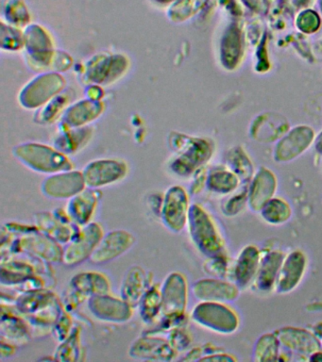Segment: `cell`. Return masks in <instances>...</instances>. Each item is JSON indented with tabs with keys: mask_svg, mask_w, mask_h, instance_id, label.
Wrapping results in <instances>:
<instances>
[{
	"mask_svg": "<svg viewBox=\"0 0 322 362\" xmlns=\"http://www.w3.org/2000/svg\"><path fill=\"white\" fill-rule=\"evenodd\" d=\"M200 361H236V359L228 354H206L199 358Z\"/></svg>",
	"mask_w": 322,
	"mask_h": 362,
	"instance_id": "46",
	"label": "cell"
},
{
	"mask_svg": "<svg viewBox=\"0 0 322 362\" xmlns=\"http://www.w3.org/2000/svg\"><path fill=\"white\" fill-rule=\"evenodd\" d=\"M35 269L30 263L11 260L7 263L2 262L1 279L2 285L13 286L21 284L35 277Z\"/></svg>",
	"mask_w": 322,
	"mask_h": 362,
	"instance_id": "27",
	"label": "cell"
},
{
	"mask_svg": "<svg viewBox=\"0 0 322 362\" xmlns=\"http://www.w3.org/2000/svg\"><path fill=\"white\" fill-rule=\"evenodd\" d=\"M127 59L120 55L100 58L90 66L88 76L93 81L106 84L122 75L127 69Z\"/></svg>",
	"mask_w": 322,
	"mask_h": 362,
	"instance_id": "26",
	"label": "cell"
},
{
	"mask_svg": "<svg viewBox=\"0 0 322 362\" xmlns=\"http://www.w3.org/2000/svg\"><path fill=\"white\" fill-rule=\"evenodd\" d=\"M135 237L131 232L118 229L104 234L103 239L90 257L94 264H104L122 256L135 245Z\"/></svg>",
	"mask_w": 322,
	"mask_h": 362,
	"instance_id": "12",
	"label": "cell"
},
{
	"mask_svg": "<svg viewBox=\"0 0 322 362\" xmlns=\"http://www.w3.org/2000/svg\"><path fill=\"white\" fill-rule=\"evenodd\" d=\"M138 305L143 322L146 324L154 322L162 313L163 298L161 288L157 285L151 286Z\"/></svg>",
	"mask_w": 322,
	"mask_h": 362,
	"instance_id": "30",
	"label": "cell"
},
{
	"mask_svg": "<svg viewBox=\"0 0 322 362\" xmlns=\"http://www.w3.org/2000/svg\"><path fill=\"white\" fill-rule=\"evenodd\" d=\"M83 173L64 171L50 175L42 183V192L54 199H70L86 189Z\"/></svg>",
	"mask_w": 322,
	"mask_h": 362,
	"instance_id": "14",
	"label": "cell"
},
{
	"mask_svg": "<svg viewBox=\"0 0 322 362\" xmlns=\"http://www.w3.org/2000/svg\"><path fill=\"white\" fill-rule=\"evenodd\" d=\"M276 189L277 180L273 173L265 168L260 169L248 189V206L254 212L261 211L263 206L274 197Z\"/></svg>",
	"mask_w": 322,
	"mask_h": 362,
	"instance_id": "23",
	"label": "cell"
},
{
	"mask_svg": "<svg viewBox=\"0 0 322 362\" xmlns=\"http://www.w3.org/2000/svg\"><path fill=\"white\" fill-rule=\"evenodd\" d=\"M110 288L108 277L103 274L93 271L75 274L70 280L67 293L64 296L67 310H72L93 296L109 293Z\"/></svg>",
	"mask_w": 322,
	"mask_h": 362,
	"instance_id": "6",
	"label": "cell"
},
{
	"mask_svg": "<svg viewBox=\"0 0 322 362\" xmlns=\"http://www.w3.org/2000/svg\"><path fill=\"white\" fill-rule=\"evenodd\" d=\"M285 255L279 250H271L262 257L258 273L253 284L257 290L268 293L275 288L277 277Z\"/></svg>",
	"mask_w": 322,
	"mask_h": 362,
	"instance_id": "25",
	"label": "cell"
},
{
	"mask_svg": "<svg viewBox=\"0 0 322 362\" xmlns=\"http://www.w3.org/2000/svg\"><path fill=\"white\" fill-rule=\"evenodd\" d=\"M192 293L199 301L229 303L238 298L240 288L225 279H205L194 283Z\"/></svg>",
	"mask_w": 322,
	"mask_h": 362,
	"instance_id": "18",
	"label": "cell"
},
{
	"mask_svg": "<svg viewBox=\"0 0 322 362\" xmlns=\"http://www.w3.org/2000/svg\"><path fill=\"white\" fill-rule=\"evenodd\" d=\"M188 230L197 250L208 259L225 256L224 240L213 218L199 204L189 209Z\"/></svg>",
	"mask_w": 322,
	"mask_h": 362,
	"instance_id": "2",
	"label": "cell"
},
{
	"mask_svg": "<svg viewBox=\"0 0 322 362\" xmlns=\"http://www.w3.org/2000/svg\"><path fill=\"white\" fill-rule=\"evenodd\" d=\"M64 78L56 74L42 75L33 79L21 95L22 105L28 107H36L45 103L63 89Z\"/></svg>",
	"mask_w": 322,
	"mask_h": 362,
	"instance_id": "16",
	"label": "cell"
},
{
	"mask_svg": "<svg viewBox=\"0 0 322 362\" xmlns=\"http://www.w3.org/2000/svg\"><path fill=\"white\" fill-rule=\"evenodd\" d=\"M205 270L214 276L224 277L228 271V262L225 256L208 259L205 263Z\"/></svg>",
	"mask_w": 322,
	"mask_h": 362,
	"instance_id": "42",
	"label": "cell"
},
{
	"mask_svg": "<svg viewBox=\"0 0 322 362\" xmlns=\"http://www.w3.org/2000/svg\"><path fill=\"white\" fill-rule=\"evenodd\" d=\"M314 333L318 337L322 349V322H319V324L315 325V327H314Z\"/></svg>",
	"mask_w": 322,
	"mask_h": 362,
	"instance_id": "48",
	"label": "cell"
},
{
	"mask_svg": "<svg viewBox=\"0 0 322 362\" xmlns=\"http://www.w3.org/2000/svg\"><path fill=\"white\" fill-rule=\"evenodd\" d=\"M307 257L304 252L294 250L284 257L275 285L278 293L287 294L298 288L306 273Z\"/></svg>",
	"mask_w": 322,
	"mask_h": 362,
	"instance_id": "15",
	"label": "cell"
},
{
	"mask_svg": "<svg viewBox=\"0 0 322 362\" xmlns=\"http://www.w3.org/2000/svg\"><path fill=\"white\" fill-rule=\"evenodd\" d=\"M26 39L28 47L30 50L33 51V54L38 53V50L41 49L47 51V48L52 45L47 33L38 25H33L28 28Z\"/></svg>",
	"mask_w": 322,
	"mask_h": 362,
	"instance_id": "39",
	"label": "cell"
},
{
	"mask_svg": "<svg viewBox=\"0 0 322 362\" xmlns=\"http://www.w3.org/2000/svg\"><path fill=\"white\" fill-rule=\"evenodd\" d=\"M16 246L18 251L26 252L49 262H63L64 250L60 243L50 239L38 228L29 233H25L16 243Z\"/></svg>",
	"mask_w": 322,
	"mask_h": 362,
	"instance_id": "13",
	"label": "cell"
},
{
	"mask_svg": "<svg viewBox=\"0 0 322 362\" xmlns=\"http://www.w3.org/2000/svg\"><path fill=\"white\" fill-rule=\"evenodd\" d=\"M149 276L151 274H146L140 266L134 265L130 268L121 285V298L132 308L137 307L144 294L151 286Z\"/></svg>",
	"mask_w": 322,
	"mask_h": 362,
	"instance_id": "24",
	"label": "cell"
},
{
	"mask_svg": "<svg viewBox=\"0 0 322 362\" xmlns=\"http://www.w3.org/2000/svg\"><path fill=\"white\" fill-rule=\"evenodd\" d=\"M2 31L7 33V37H9V40L7 42H2V47L7 48H13V49H18L23 45L24 39L22 37L21 33L13 30V28H7V31H5L4 28H2Z\"/></svg>",
	"mask_w": 322,
	"mask_h": 362,
	"instance_id": "44",
	"label": "cell"
},
{
	"mask_svg": "<svg viewBox=\"0 0 322 362\" xmlns=\"http://www.w3.org/2000/svg\"><path fill=\"white\" fill-rule=\"evenodd\" d=\"M80 353V329L74 327L69 336L61 341L54 354V358L58 361H76L81 356Z\"/></svg>",
	"mask_w": 322,
	"mask_h": 362,
	"instance_id": "35",
	"label": "cell"
},
{
	"mask_svg": "<svg viewBox=\"0 0 322 362\" xmlns=\"http://www.w3.org/2000/svg\"><path fill=\"white\" fill-rule=\"evenodd\" d=\"M171 146L179 156L171 163V171L180 177H188L193 174L203 164L210 160L212 147L210 144L199 139L174 137L171 141Z\"/></svg>",
	"mask_w": 322,
	"mask_h": 362,
	"instance_id": "4",
	"label": "cell"
},
{
	"mask_svg": "<svg viewBox=\"0 0 322 362\" xmlns=\"http://www.w3.org/2000/svg\"><path fill=\"white\" fill-rule=\"evenodd\" d=\"M169 344L176 352L185 350L191 344L190 335L183 327L174 328L169 334Z\"/></svg>",
	"mask_w": 322,
	"mask_h": 362,
	"instance_id": "41",
	"label": "cell"
},
{
	"mask_svg": "<svg viewBox=\"0 0 322 362\" xmlns=\"http://www.w3.org/2000/svg\"><path fill=\"white\" fill-rule=\"evenodd\" d=\"M1 336L11 341L24 344L29 339L30 331L28 324L21 317L2 310Z\"/></svg>",
	"mask_w": 322,
	"mask_h": 362,
	"instance_id": "29",
	"label": "cell"
},
{
	"mask_svg": "<svg viewBox=\"0 0 322 362\" xmlns=\"http://www.w3.org/2000/svg\"><path fill=\"white\" fill-rule=\"evenodd\" d=\"M103 110V104L100 102L81 101L67 110L64 120L71 126H80L98 117Z\"/></svg>",
	"mask_w": 322,
	"mask_h": 362,
	"instance_id": "32",
	"label": "cell"
},
{
	"mask_svg": "<svg viewBox=\"0 0 322 362\" xmlns=\"http://www.w3.org/2000/svg\"><path fill=\"white\" fill-rule=\"evenodd\" d=\"M191 318L200 327L223 335H230L239 327L236 311L222 302L200 301L192 310Z\"/></svg>",
	"mask_w": 322,
	"mask_h": 362,
	"instance_id": "5",
	"label": "cell"
},
{
	"mask_svg": "<svg viewBox=\"0 0 322 362\" xmlns=\"http://www.w3.org/2000/svg\"><path fill=\"white\" fill-rule=\"evenodd\" d=\"M248 189H243V191L237 192V194L231 195L222 205V214L227 217H234L242 212L243 209L248 205Z\"/></svg>",
	"mask_w": 322,
	"mask_h": 362,
	"instance_id": "38",
	"label": "cell"
},
{
	"mask_svg": "<svg viewBox=\"0 0 322 362\" xmlns=\"http://www.w3.org/2000/svg\"><path fill=\"white\" fill-rule=\"evenodd\" d=\"M308 361L316 362L322 361V350H318L316 351V352L313 353L312 355L308 358Z\"/></svg>",
	"mask_w": 322,
	"mask_h": 362,
	"instance_id": "49",
	"label": "cell"
},
{
	"mask_svg": "<svg viewBox=\"0 0 322 362\" xmlns=\"http://www.w3.org/2000/svg\"><path fill=\"white\" fill-rule=\"evenodd\" d=\"M72 329V320L70 318L69 314L64 310L54 325L55 335L59 341H63L69 336Z\"/></svg>",
	"mask_w": 322,
	"mask_h": 362,
	"instance_id": "43",
	"label": "cell"
},
{
	"mask_svg": "<svg viewBox=\"0 0 322 362\" xmlns=\"http://www.w3.org/2000/svg\"><path fill=\"white\" fill-rule=\"evenodd\" d=\"M274 333L278 337L282 348L291 354L310 356L316 351L321 350L318 337L304 328L285 327Z\"/></svg>",
	"mask_w": 322,
	"mask_h": 362,
	"instance_id": "17",
	"label": "cell"
},
{
	"mask_svg": "<svg viewBox=\"0 0 322 362\" xmlns=\"http://www.w3.org/2000/svg\"><path fill=\"white\" fill-rule=\"evenodd\" d=\"M154 1L158 3H163V4H166V3L172 2L174 1V0H154Z\"/></svg>",
	"mask_w": 322,
	"mask_h": 362,
	"instance_id": "50",
	"label": "cell"
},
{
	"mask_svg": "<svg viewBox=\"0 0 322 362\" xmlns=\"http://www.w3.org/2000/svg\"><path fill=\"white\" fill-rule=\"evenodd\" d=\"M260 214L268 225L281 226L290 220L292 216V208L287 201L282 198L273 197L263 206Z\"/></svg>",
	"mask_w": 322,
	"mask_h": 362,
	"instance_id": "28",
	"label": "cell"
},
{
	"mask_svg": "<svg viewBox=\"0 0 322 362\" xmlns=\"http://www.w3.org/2000/svg\"><path fill=\"white\" fill-rule=\"evenodd\" d=\"M83 174L86 186L98 189L122 180L128 174V165L120 160H98L87 164Z\"/></svg>",
	"mask_w": 322,
	"mask_h": 362,
	"instance_id": "9",
	"label": "cell"
},
{
	"mask_svg": "<svg viewBox=\"0 0 322 362\" xmlns=\"http://www.w3.org/2000/svg\"><path fill=\"white\" fill-rule=\"evenodd\" d=\"M311 143L309 134H294L284 139L275 150V160L278 161H288L298 157L301 153L307 148Z\"/></svg>",
	"mask_w": 322,
	"mask_h": 362,
	"instance_id": "33",
	"label": "cell"
},
{
	"mask_svg": "<svg viewBox=\"0 0 322 362\" xmlns=\"http://www.w3.org/2000/svg\"><path fill=\"white\" fill-rule=\"evenodd\" d=\"M13 155L29 168L46 174L69 171L71 161L63 152L41 144H24L13 149Z\"/></svg>",
	"mask_w": 322,
	"mask_h": 362,
	"instance_id": "3",
	"label": "cell"
},
{
	"mask_svg": "<svg viewBox=\"0 0 322 362\" xmlns=\"http://www.w3.org/2000/svg\"><path fill=\"white\" fill-rule=\"evenodd\" d=\"M7 16H9L13 24L23 25L29 21V14L24 7L23 3L18 0H13L7 6Z\"/></svg>",
	"mask_w": 322,
	"mask_h": 362,
	"instance_id": "40",
	"label": "cell"
},
{
	"mask_svg": "<svg viewBox=\"0 0 322 362\" xmlns=\"http://www.w3.org/2000/svg\"><path fill=\"white\" fill-rule=\"evenodd\" d=\"M100 197V192L96 189L87 188L70 198L67 211L75 225L83 228L91 223Z\"/></svg>",
	"mask_w": 322,
	"mask_h": 362,
	"instance_id": "21",
	"label": "cell"
},
{
	"mask_svg": "<svg viewBox=\"0 0 322 362\" xmlns=\"http://www.w3.org/2000/svg\"><path fill=\"white\" fill-rule=\"evenodd\" d=\"M176 353L168 341L151 335L137 339L129 351L132 358L155 361H172Z\"/></svg>",
	"mask_w": 322,
	"mask_h": 362,
	"instance_id": "19",
	"label": "cell"
},
{
	"mask_svg": "<svg viewBox=\"0 0 322 362\" xmlns=\"http://www.w3.org/2000/svg\"><path fill=\"white\" fill-rule=\"evenodd\" d=\"M281 342L275 333H265L260 337L253 348V361H276L281 356Z\"/></svg>",
	"mask_w": 322,
	"mask_h": 362,
	"instance_id": "31",
	"label": "cell"
},
{
	"mask_svg": "<svg viewBox=\"0 0 322 362\" xmlns=\"http://www.w3.org/2000/svg\"><path fill=\"white\" fill-rule=\"evenodd\" d=\"M16 308L36 328L54 327L63 313V305L52 291L44 288L25 291L16 303Z\"/></svg>",
	"mask_w": 322,
	"mask_h": 362,
	"instance_id": "1",
	"label": "cell"
},
{
	"mask_svg": "<svg viewBox=\"0 0 322 362\" xmlns=\"http://www.w3.org/2000/svg\"><path fill=\"white\" fill-rule=\"evenodd\" d=\"M163 202V197L162 198L158 197V195H152L149 198V205L151 206V209L154 214L160 216L161 211H162V206Z\"/></svg>",
	"mask_w": 322,
	"mask_h": 362,
	"instance_id": "47",
	"label": "cell"
},
{
	"mask_svg": "<svg viewBox=\"0 0 322 362\" xmlns=\"http://www.w3.org/2000/svg\"><path fill=\"white\" fill-rule=\"evenodd\" d=\"M103 235V229L100 223L91 222L83 226L64 250V264L78 265L90 259Z\"/></svg>",
	"mask_w": 322,
	"mask_h": 362,
	"instance_id": "8",
	"label": "cell"
},
{
	"mask_svg": "<svg viewBox=\"0 0 322 362\" xmlns=\"http://www.w3.org/2000/svg\"><path fill=\"white\" fill-rule=\"evenodd\" d=\"M228 160L234 174L239 177V180H243V182H247L253 177V165L244 153L240 152L238 150L231 152Z\"/></svg>",
	"mask_w": 322,
	"mask_h": 362,
	"instance_id": "37",
	"label": "cell"
},
{
	"mask_svg": "<svg viewBox=\"0 0 322 362\" xmlns=\"http://www.w3.org/2000/svg\"><path fill=\"white\" fill-rule=\"evenodd\" d=\"M163 316L185 315L188 301V284L186 277L173 272L166 277L162 288Z\"/></svg>",
	"mask_w": 322,
	"mask_h": 362,
	"instance_id": "10",
	"label": "cell"
},
{
	"mask_svg": "<svg viewBox=\"0 0 322 362\" xmlns=\"http://www.w3.org/2000/svg\"><path fill=\"white\" fill-rule=\"evenodd\" d=\"M90 136H91V132L87 129H81L77 132L75 130V132L67 133L56 141V148L63 153H74L88 141Z\"/></svg>",
	"mask_w": 322,
	"mask_h": 362,
	"instance_id": "36",
	"label": "cell"
},
{
	"mask_svg": "<svg viewBox=\"0 0 322 362\" xmlns=\"http://www.w3.org/2000/svg\"><path fill=\"white\" fill-rule=\"evenodd\" d=\"M189 197L185 189L180 186H172L163 195L161 219L169 230L179 233L188 226Z\"/></svg>",
	"mask_w": 322,
	"mask_h": 362,
	"instance_id": "7",
	"label": "cell"
},
{
	"mask_svg": "<svg viewBox=\"0 0 322 362\" xmlns=\"http://www.w3.org/2000/svg\"><path fill=\"white\" fill-rule=\"evenodd\" d=\"M35 223L39 230L60 245L71 242L80 230V226L75 225L74 223L66 222L50 212L36 214Z\"/></svg>",
	"mask_w": 322,
	"mask_h": 362,
	"instance_id": "22",
	"label": "cell"
},
{
	"mask_svg": "<svg viewBox=\"0 0 322 362\" xmlns=\"http://www.w3.org/2000/svg\"><path fill=\"white\" fill-rule=\"evenodd\" d=\"M67 98H64V96H58V98H55L54 100L52 102V104L49 105V107L45 110V113L43 115L44 120H50L54 117L56 115H57V112L60 110V107L59 106H64V104L67 103Z\"/></svg>",
	"mask_w": 322,
	"mask_h": 362,
	"instance_id": "45",
	"label": "cell"
},
{
	"mask_svg": "<svg viewBox=\"0 0 322 362\" xmlns=\"http://www.w3.org/2000/svg\"><path fill=\"white\" fill-rule=\"evenodd\" d=\"M88 308L96 318L115 324L128 322L134 314V308L132 305L122 298L110 296L109 293L90 297Z\"/></svg>",
	"mask_w": 322,
	"mask_h": 362,
	"instance_id": "11",
	"label": "cell"
},
{
	"mask_svg": "<svg viewBox=\"0 0 322 362\" xmlns=\"http://www.w3.org/2000/svg\"><path fill=\"white\" fill-rule=\"evenodd\" d=\"M211 192L220 194H229L236 191L239 185V177L234 173L222 171L211 172L206 180Z\"/></svg>",
	"mask_w": 322,
	"mask_h": 362,
	"instance_id": "34",
	"label": "cell"
},
{
	"mask_svg": "<svg viewBox=\"0 0 322 362\" xmlns=\"http://www.w3.org/2000/svg\"><path fill=\"white\" fill-rule=\"evenodd\" d=\"M261 251L257 246L248 245L240 251L233 270V279L240 290L253 284L261 264Z\"/></svg>",
	"mask_w": 322,
	"mask_h": 362,
	"instance_id": "20",
	"label": "cell"
}]
</instances>
